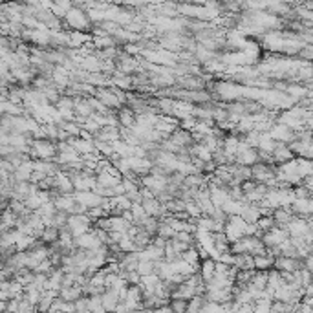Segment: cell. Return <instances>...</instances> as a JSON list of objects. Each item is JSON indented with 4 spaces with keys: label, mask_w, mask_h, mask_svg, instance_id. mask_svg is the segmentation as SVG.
Here are the masks:
<instances>
[{
    "label": "cell",
    "mask_w": 313,
    "mask_h": 313,
    "mask_svg": "<svg viewBox=\"0 0 313 313\" xmlns=\"http://www.w3.org/2000/svg\"><path fill=\"white\" fill-rule=\"evenodd\" d=\"M137 273H139V277H148V275H154V273H156V262H150V260H141L139 266H137Z\"/></svg>",
    "instance_id": "cell-21"
},
{
    "label": "cell",
    "mask_w": 313,
    "mask_h": 313,
    "mask_svg": "<svg viewBox=\"0 0 313 313\" xmlns=\"http://www.w3.org/2000/svg\"><path fill=\"white\" fill-rule=\"evenodd\" d=\"M96 178H97V183H99L101 187H105V189H114V187H117V185H121V183H123L121 178H114L112 174H108L106 171L97 172Z\"/></svg>",
    "instance_id": "cell-15"
},
{
    "label": "cell",
    "mask_w": 313,
    "mask_h": 313,
    "mask_svg": "<svg viewBox=\"0 0 313 313\" xmlns=\"http://www.w3.org/2000/svg\"><path fill=\"white\" fill-rule=\"evenodd\" d=\"M182 260H185L187 264H200V253H198V248H191L189 251H185L182 255Z\"/></svg>",
    "instance_id": "cell-25"
},
{
    "label": "cell",
    "mask_w": 313,
    "mask_h": 313,
    "mask_svg": "<svg viewBox=\"0 0 313 313\" xmlns=\"http://www.w3.org/2000/svg\"><path fill=\"white\" fill-rule=\"evenodd\" d=\"M298 162V176L306 178L308 180L309 176H313V162L311 160H304V158H300V160H297Z\"/></svg>",
    "instance_id": "cell-19"
},
{
    "label": "cell",
    "mask_w": 313,
    "mask_h": 313,
    "mask_svg": "<svg viewBox=\"0 0 313 313\" xmlns=\"http://www.w3.org/2000/svg\"><path fill=\"white\" fill-rule=\"evenodd\" d=\"M273 218H275V223H277L278 227H284V229L288 227L289 223L295 220L291 207L289 209H277V211L273 212Z\"/></svg>",
    "instance_id": "cell-13"
},
{
    "label": "cell",
    "mask_w": 313,
    "mask_h": 313,
    "mask_svg": "<svg viewBox=\"0 0 313 313\" xmlns=\"http://www.w3.org/2000/svg\"><path fill=\"white\" fill-rule=\"evenodd\" d=\"M86 41H88V35H85L83 31H70V46L79 48V46L86 44Z\"/></svg>",
    "instance_id": "cell-22"
},
{
    "label": "cell",
    "mask_w": 313,
    "mask_h": 313,
    "mask_svg": "<svg viewBox=\"0 0 313 313\" xmlns=\"http://www.w3.org/2000/svg\"><path fill=\"white\" fill-rule=\"evenodd\" d=\"M154 313H172L171 304H167V306H162V308H156V309H154Z\"/></svg>",
    "instance_id": "cell-27"
},
{
    "label": "cell",
    "mask_w": 313,
    "mask_h": 313,
    "mask_svg": "<svg viewBox=\"0 0 313 313\" xmlns=\"http://www.w3.org/2000/svg\"><path fill=\"white\" fill-rule=\"evenodd\" d=\"M96 97L106 106V108H119V106L123 105L119 96H116V92L112 90V88H103V90L99 88V90L96 92Z\"/></svg>",
    "instance_id": "cell-9"
},
{
    "label": "cell",
    "mask_w": 313,
    "mask_h": 313,
    "mask_svg": "<svg viewBox=\"0 0 313 313\" xmlns=\"http://www.w3.org/2000/svg\"><path fill=\"white\" fill-rule=\"evenodd\" d=\"M59 237H61V231L55 227H46L44 232L41 234V240L44 244H57L59 242Z\"/></svg>",
    "instance_id": "cell-20"
},
{
    "label": "cell",
    "mask_w": 313,
    "mask_h": 313,
    "mask_svg": "<svg viewBox=\"0 0 313 313\" xmlns=\"http://www.w3.org/2000/svg\"><path fill=\"white\" fill-rule=\"evenodd\" d=\"M73 196H75V202L79 205H83L85 209H88V211L96 207H103V203H105V198H101L94 191H75Z\"/></svg>",
    "instance_id": "cell-5"
},
{
    "label": "cell",
    "mask_w": 313,
    "mask_h": 313,
    "mask_svg": "<svg viewBox=\"0 0 313 313\" xmlns=\"http://www.w3.org/2000/svg\"><path fill=\"white\" fill-rule=\"evenodd\" d=\"M273 300L271 298H260L255 302V311L253 313H271Z\"/></svg>",
    "instance_id": "cell-23"
},
{
    "label": "cell",
    "mask_w": 313,
    "mask_h": 313,
    "mask_svg": "<svg viewBox=\"0 0 313 313\" xmlns=\"http://www.w3.org/2000/svg\"><path fill=\"white\" fill-rule=\"evenodd\" d=\"M234 268L238 271H255V257L253 255H237Z\"/></svg>",
    "instance_id": "cell-17"
},
{
    "label": "cell",
    "mask_w": 313,
    "mask_h": 313,
    "mask_svg": "<svg viewBox=\"0 0 313 313\" xmlns=\"http://www.w3.org/2000/svg\"><path fill=\"white\" fill-rule=\"evenodd\" d=\"M66 26L70 28L71 31H86L92 26L90 17H88V11H85L79 6H73L64 17Z\"/></svg>",
    "instance_id": "cell-2"
},
{
    "label": "cell",
    "mask_w": 313,
    "mask_h": 313,
    "mask_svg": "<svg viewBox=\"0 0 313 313\" xmlns=\"http://www.w3.org/2000/svg\"><path fill=\"white\" fill-rule=\"evenodd\" d=\"M200 275H202L203 282H205V284L211 282L212 278H214V275H216V262H214V260H211V258L203 260V262H202V269H200Z\"/></svg>",
    "instance_id": "cell-16"
},
{
    "label": "cell",
    "mask_w": 313,
    "mask_h": 313,
    "mask_svg": "<svg viewBox=\"0 0 313 313\" xmlns=\"http://www.w3.org/2000/svg\"><path fill=\"white\" fill-rule=\"evenodd\" d=\"M304 268V260L300 258H291V257H278L275 260V269L280 271L282 275H291V273H297Z\"/></svg>",
    "instance_id": "cell-8"
},
{
    "label": "cell",
    "mask_w": 313,
    "mask_h": 313,
    "mask_svg": "<svg viewBox=\"0 0 313 313\" xmlns=\"http://www.w3.org/2000/svg\"><path fill=\"white\" fill-rule=\"evenodd\" d=\"M298 53H300V55H302V57H309V59H313V46H308V44H306V46H304V48H302V50L298 51Z\"/></svg>",
    "instance_id": "cell-26"
},
{
    "label": "cell",
    "mask_w": 313,
    "mask_h": 313,
    "mask_svg": "<svg viewBox=\"0 0 313 313\" xmlns=\"http://www.w3.org/2000/svg\"><path fill=\"white\" fill-rule=\"evenodd\" d=\"M260 162V156H258L257 148H251L246 141L240 143V152L237 154V163L242 165V167H255L257 163Z\"/></svg>",
    "instance_id": "cell-6"
},
{
    "label": "cell",
    "mask_w": 313,
    "mask_h": 313,
    "mask_svg": "<svg viewBox=\"0 0 313 313\" xmlns=\"http://www.w3.org/2000/svg\"><path fill=\"white\" fill-rule=\"evenodd\" d=\"M172 313H187L189 311V300H182V298H172L171 300Z\"/></svg>",
    "instance_id": "cell-24"
},
{
    "label": "cell",
    "mask_w": 313,
    "mask_h": 313,
    "mask_svg": "<svg viewBox=\"0 0 313 313\" xmlns=\"http://www.w3.org/2000/svg\"><path fill=\"white\" fill-rule=\"evenodd\" d=\"M59 297L66 302H77L81 297H85V288L81 286H71V288H62L59 291Z\"/></svg>",
    "instance_id": "cell-12"
},
{
    "label": "cell",
    "mask_w": 313,
    "mask_h": 313,
    "mask_svg": "<svg viewBox=\"0 0 313 313\" xmlns=\"http://www.w3.org/2000/svg\"><path fill=\"white\" fill-rule=\"evenodd\" d=\"M191 156H194V160L202 163H211L214 160V154L203 143H196V145L191 146Z\"/></svg>",
    "instance_id": "cell-11"
},
{
    "label": "cell",
    "mask_w": 313,
    "mask_h": 313,
    "mask_svg": "<svg viewBox=\"0 0 313 313\" xmlns=\"http://www.w3.org/2000/svg\"><path fill=\"white\" fill-rule=\"evenodd\" d=\"M66 229L71 232V237L73 238H79L86 232L92 231V220L88 214H71L68 216V225Z\"/></svg>",
    "instance_id": "cell-3"
},
{
    "label": "cell",
    "mask_w": 313,
    "mask_h": 313,
    "mask_svg": "<svg viewBox=\"0 0 313 313\" xmlns=\"http://www.w3.org/2000/svg\"><path fill=\"white\" fill-rule=\"evenodd\" d=\"M286 240H289V232H288V229H284V227H273L271 231H268L266 234L262 237V242H264V246L268 249H271V248H278L280 244H284Z\"/></svg>",
    "instance_id": "cell-7"
},
{
    "label": "cell",
    "mask_w": 313,
    "mask_h": 313,
    "mask_svg": "<svg viewBox=\"0 0 313 313\" xmlns=\"http://www.w3.org/2000/svg\"><path fill=\"white\" fill-rule=\"evenodd\" d=\"M73 182V187L75 191H94L97 185V178L96 176H88V174H75L71 178Z\"/></svg>",
    "instance_id": "cell-10"
},
{
    "label": "cell",
    "mask_w": 313,
    "mask_h": 313,
    "mask_svg": "<svg viewBox=\"0 0 313 313\" xmlns=\"http://www.w3.org/2000/svg\"><path fill=\"white\" fill-rule=\"evenodd\" d=\"M275 268V258L269 255H260L255 257V269L257 271H271Z\"/></svg>",
    "instance_id": "cell-18"
},
{
    "label": "cell",
    "mask_w": 313,
    "mask_h": 313,
    "mask_svg": "<svg viewBox=\"0 0 313 313\" xmlns=\"http://www.w3.org/2000/svg\"><path fill=\"white\" fill-rule=\"evenodd\" d=\"M249 225H251V223L246 222L242 216H231L227 222H225L223 234H225V238L229 240V244H234V242H238V240H242V238L248 237Z\"/></svg>",
    "instance_id": "cell-1"
},
{
    "label": "cell",
    "mask_w": 313,
    "mask_h": 313,
    "mask_svg": "<svg viewBox=\"0 0 313 313\" xmlns=\"http://www.w3.org/2000/svg\"><path fill=\"white\" fill-rule=\"evenodd\" d=\"M306 297H313V282L306 288Z\"/></svg>",
    "instance_id": "cell-28"
},
{
    "label": "cell",
    "mask_w": 313,
    "mask_h": 313,
    "mask_svg": "<svg viewBox=\"0 0 313 313\" xmlns=\"http://www.w3.org/2000/svg\"><path fill=\"white\" fill-rule=\"evenodd\" d=\"M134 313H154V309H148V308H141V309H136Z\"/></svg>",
    "instance_id": "cell-29"
},
{
    "label": "cell",
    "mask_w": 313,
    "mask_h": 313,
    "mask_svg": "<svg viewBox=\"0 0 313 313\" xmlns=\"http://www.w3.org/2000/svg\"><path fill=\"white\" fill-rule=\"evenodd\" d=\"M57 152V145L50 139H33V145H31V156L35 160H46L50 162L51 158L55 156Z\"/></svg>",
    "instance_id": "cell-4"
},
{
    "label": "cell",
    "mask_w": 313,
    "mask_h": 313,
    "mask_svg": "<svg viewBox=\"0 0 313 313\" xmlns=\"http://www.w3.org/2000/svg\"><path fill=\"white\" fill-rule=\"evenodd\" d=\"M311 85H313V79H311Z\"/></svg>",
    "instance_id": "cell-30"
},
{
    "label": "cell",
    "mask_w": 313,
    "mask_h": 313,
    "mask_svg": "<svg viewBox=\"0 0 313 313\" xmlns=\"http://www.w3.org/2000/svg\"><path fill=\"white\" fill-rule=\"evenodd\" d=\"M291 211L297 212V214H308V216H313V198L295 200L291 205Z\"/></svg>",
    "instance_id": "cell-14"
}]
</instances>
